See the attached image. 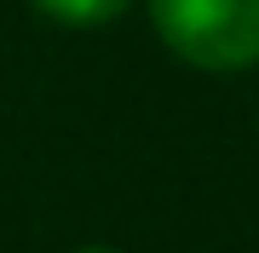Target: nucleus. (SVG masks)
I'll return each mask as SVG.
<instances>
[{
  "label": "nucleus",
  "instance_id": "nucleus-1",
  "mask_svg": "<svg viewBox=\"0 0 259 253\" xmlns=\"http://www.w3.org/2000/svg\"><path fill=\"white\" fill-rule=\"evenodd\" d=\"M161 46L207 75L259 64V0H144Z\"/></svg>",
  "mask_w": 259,
  "mask_h": 253
},
{
  "label": "nucleus",
  "instance_id": "nucleus-3",
  "mask_svg": "<svg viewBox=\"0 0 259 253\" xmlns=\"http://www.w3.org/2000/svg\"><path fill=\"white\" fill-rule=\"evenodd\" d=\"M75 253H110V247H75Z\"/></svg>",
  "mask_w": 259,
  "mask_h": 253
},
{
  "label": "nucleus",
  "instance_id": "nucleus-2",
  "mask_svg": "<svg viewBox=\"0 0 259 253\" xmlns=\"http://www.w3.org/2000/svg\"><path fill=\"white\" fill-rule=\"evenodd\" d=\"M29 6L64 29H98V23H115L133 0H29Z\"/></svg>",
  "mask_w": 259,
  "mask_h": 253
}]
</instances>
